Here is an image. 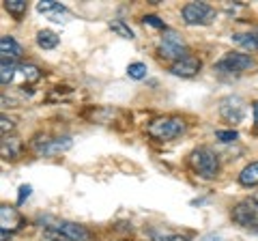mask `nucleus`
<instances>
[{"label": "nucleus", "mask_w": 258, "mask_h": 241, "mask_svg": "<svg viewBox=\"0 0 258 241\" xmlns=\"http://www.w3.org/2000/svg\"><path fill=\"white\" fill-rule=\"evenodd\" d=\"M159 54L164 56V58L181 61V58L187 56V45H185V41L176 33L168 30V33L161 37V41H159Z\"/></svg>", "instance_id": "nucleus-6"}, {"label": "nucleus", "mask_w": 258, "mask_h": 241, "mask_svg": "<svg viewBox=\"0 0 258 241\" xmlns=\"http://www.w3.org/2000/svg\"><path fill=\"white\" fill-rule=\"evenodd\" d=\"M254 118H256V125H258V101L254 103Z\"/></svg>", "instance_id": "nucleus-31"}, {"label": "nucleus", "mask_w": 258, "mask_h": 241, "mask_svg": "<svg viewBox=\"0 0 258 241\" xmlns=\"http://www.w3.org/2000/svg\"><path fill=\"white\" fill-rule=\"evenodd\" d=\"M54 228L58 232H62V235L67 239H71V241H88L91 239V232H88L84 226L76 224V222H58Z\"/></svg>", "instance_id": "nucleus-11"}, {"label": "nucleus", "mask_w": 258, "mask_h": 241, "mask_svg": "<svg viewBox=\"0 0 258 241\" xmlns=\"http://www.w3.org/2000/svg\"><path fill=\"white\" fill-rule=\"evenodd\" d=\"M144 24H149V26H153V28H166L164 22H161L157 15H147V18H144Z\"/></svg>", "instance_id": "nucleus-25"}, {"label": "nucleus", "mask_w": 258, "mask_h": 241, "mask_svg": "<svg viewBox=\"0 0 258 241\" xmlns=\"http://www.w3.org/2000/svg\"><path fill=\"white\" fill-rule=\"evenodd\" d=\"M237 136L239 134L235 130H220V132H215V138L220 140V142H235Z\"/></svg>", "instance_id": "nucleus-24"}, {"label": "nucleus", "mask_w": 258, "mask_h": 241, "mask_svg": "<svg viewBox=\"0 0 258 241\" xmlns=\"http://www.w3.org/2000/svg\"><path fill=\"white\" fill-rule=\"evenodd\" d=\"M0 226H3V230H7V232L24 226V220H22V215H20L18 209H13L9 205L0 207Z\"/></svg>", "instance_id": "nucleus-10"}, {"label": "nucleus", "mask_w": 258, "mask_h": 241, "mask_svg": "<svg viewBox=\"0 0 258 241\" xmlns=\"http://www.w3.org/2000/svg\"><path fill=\"white\" fill-rule=\"evenodd\" d=\"M198 71H200V61L191 54H187L181 61H174L170 65V74L179 76V78H194Z\"/></svg>", "instance_id": "nucleus-9"}, {"label": "nucleus", "mask_w": 258, "mask_h": 241, "mask_svg": "<svg viewBox=\"0 0 258 241\" xmlns=\"http://www.w3.org/2000/svg\"><path fill=\"white\" fill-rule=\"evenodd\" d=\"M254 200H256V203H258V194H256V198H254Z\"/></svg>", "instance_id": "nucleus-32"}, {"label": "nucleus", "mask_w": 258, "mask_h": 241, "mask_svg": "<svg viewBox=\"0 0 258 241\" xmlns=\"http://www.w3.org/2000/svg\"><path fill=\"white\" fill-rule=\"evenodd\" d=\"M15 74H18V65H15L13 61H3L0 63V82H3L5 86L9 82H13Z\"/></svg>", "instance_id": "nucleus-19"}, {"label": "nucleus", "mask_w": 258, "mask_h": 241, "mask_svg": "<svg viewBox=\"0 0 258 241\" xmlns=\"http://www.w3.org/2000/svg\"><path fill=\"white\" fill-rule=\"evenodd\" d=\"M239 183H241V186H245V188H254V186H258V162L247 164L243 170H241V174H239Z\"/></svg>", "instance_id": "nucleus-17"}, {"label": "nucleus", "mask_w": 258, "mask_h": 241, "mask_svg": "<svg viewBox=\"0 0 258 241\" xmlns=\"http://www.w3.org/2000/svg\"><path fill=\"white\" fill-rule=\"evenodd\" d=\"M203 241H222L220 237H215V235H209V237H205Z\"/></svg>", "instance_id": "nucleus-30"}, {"label": "nucleus", "mask_w": 258, "mask_h": 241, "mask_svg": "<svg viewBox=\"0 0 258 241\" xmlns=\"http://www.w3.org/2000/svg\"><path fill=\"white\" fill-rule=\"evenodd\" d=\"M58 41H60L58 35L52 33V30H39L37 33V45L43 47V50H54Z\"/></svg>", "instance_id": "nucleus-18"}, {"label": "nucleus", "mask_w": 258, "mask_h": 241, "mask_svg": "<svg viewBox=\"0 0 258 241\" xmlns=\"http://www.w3.org/2000/svg\"><path fill=\"white\" fill-rule=\"evenodd\" d=\"M71 138H67V136H62V138H43L35 142V153L37 155H43V157H52V155H58L62 153V151L71 149Z\"/></svg>", "instance_id": "nucleus-8"}, {"label": "nucleus", "mask_w": 258, "mask_h": 241, "mask_svg": "<svg viewBox=\"0 0 258 241\" xmlns=\"http://www.w3.org/2000/svg\"><path fill=\"white\" fill-rule=\"evenodd\" d=\"M0 239H3V241H9V239H11V232H7V230H3V235H0Z\"/></svg>", "instance_id": "nucleus-29"}, {"label": "nucleus", "mask_w": 258, "mask_h": 241, "mask_svg": "<svg viewBox=\"0 0 258 241\" xmlns=\"http://www.w3.org/2000/svg\"><path fill=\"white\" fill-rule=\"evenodd\" d=\"M127 76L134 80L147 78V65H144V63H132V65L127 67Z\"/></svg>", "instance_id": "nucleus-22"}, {"label": "nucleus", "mask_w": 258, "mask_h": 241, "mask_svg": "<svg viewBox=\"0 0 258 241\" xmlns=\"http://www.w3.org/2000/svg\"><path fill=\"white\" fill-rule=\"evenodd\" d=\"M0 54H3V61H18L22 56V45L15 41L13 37L5 35L3 39H0Z\"/></svg>", "instance_id": "nucleus-13"}, {"label": "nucleus", "mask_w": 258, "mask_h": 241, "mask_svg": "<svg viewBox=\"0 0 258 241\" xmlns=\"http://www.w3.org/2000/svg\"><path fill=\"white\" fill-rule=\"evenodd\" d=\"M157 241H189V235H166L159 237Z\"/></svg>", "instance_id": "nucleus-28"}, {"label": "nucleus", "mask_w": 258, "mask_h": 241, "mask_svg": "<svg viewBox=\"0 0 258 241\" xmlns=\"http://www.w3.org/2000/svg\"><path fill=\"white\" fill-rule=\"evenodd\" d=\"M189 166L194 172L200 174L203 179H215L220 172V157H217L211 149L200 147L189 155Z\"/></svg>", "instance_id": "nucleus-3"}, {"label": "nucleus", "mask_w": 258, "mask_h": 241, "mask_svg": "<svg viewBox=\"0 0 258 241\" xmlns=\"http://www.w3.org/2000/svg\"><path fill=\"white\" fill-rule=\"evenodd\" d=\"M13 127H15V125H13L11 118H7V116L0 118V132H3V136H7V132H11Z\"/></svg>", "instance_id": "nucleus-26"}, {"label": "nucleus", "mask_w": 258, "mask_h": 241, "mask_svg": "<svg viewBox=\"0 0 258 241\" xmlns=\"http://www.w3.org/2000/svg\"><path fill=\"white\" fill-rule=\"evenodd\" d=\"M232 41L241 45L243 50L258 52V30H252V33H237V35H232Z\"/></svg>", "instance_id": "nucleus-16"}, {"label": "nucleus", "mask_w": 258, "mask_h": 241, "mask_svg": "<svg viewBox=\"0 0 258 241\" xmlns=\"http://www.w3.org/2000/svg\"><path fill=\"white\" fill-rule=\"evenodd\" d=\"M110 30H112V33H116L118 37H123V39H134V30L129 28L123 20H114V22H110Z\"/></svg>", "instance_id": "nucleus-21"}, {"label": "nucleus", "mask_w": 258, "mask_h": 241, "mask_svg": "<svg viewBox=\"0 0 258 241\" xmlns=\"http://www.w3.org/2000/svg\"><path fill=\"white\" fill-rule=\"evenodd\" d=\"M15 78H18V84L20 86H24V84H35L37 80L41 78V71H39V67H35V65H20Z\"/></svg>", "instance_id": "nucleus-14"}, {"label": "nucleus", "mask_w": 258, "mask_h": 241, "mask_svg": "<svg viewBox=\"0 0 258 241\" xmlns=\"http://www.w3.org/2000/svg\"><path fill=\"white\" fill-rule=\"evenodd\" d=\"M41 241H71V239H67L62 232H58V230L52 226V228H45L43 230V239Z\"/></svg>", "instance_id": "nucleus-23"}, {"label": "nucleus", "mask_w": 258, "mask_h": 241, "mask_svg": "<svg viewBox=\"0 0 258 241\" xmlns=\"http://www.w3.org/2000/svg\"><path fill=\"white\" fill-rule=\"evenodd\" d=\"M0 153H3L5 159H18L22 153V142L18 138H9L5 136L3 142H0Z\"/></svg>", "instance_id": "nucleus-15"}, {"label": "nucleus", "mask_w": 258, "mask_h": 241, "mask_svg": "<svg viewBox=\"0 0 258 241\" xmlns=\"http://www.w3.org/2000/svg\"><path fill=\"white\" fill-rule=\"evenodd\" d=\"M37 11L47 15L52 22H62L60 18L67 13V9H64L60 3H56V0H39V3H37Z\"/></svg>", "instance_id": "nucleus-12"}, {"label": "nucleus", "mask_w": 258, "mask_h": 241, "mask_svg": "<svg viewBox=\"0 0 258 241\" xmlns=\"http://www.w3.org/2000/svg\"><path fill=\"white\" fill-rule=\"evenodd\" d=\"M256 61L252 58V56L247 54H239V52H230L226 54L224 58H220L215 63V71L222 76H243V74H252V71L256 69Z\"/></svg>", "instance_id": "nucleus-2"}, {"label": "nucleus", "mask_w": 258, "mask_h": 241, "mask_svg": "<svg viewBox=\"0 0 258 241\" xmlns=\"http://www.w3.org/2000/svg\"><path fill=\"white\" fill-rule=\"evenodd\" d=\"M232 222L243 228H258V203L254 198H245L232 207Z\"/></svg>", "instance_id": "nucleus-5"}, {"label": "nucleus", "mask_w": 258, "mask_h": 241, "mask_svg": "<svg viewBox=\"0 0 258 241\" xmlns=\"http://www.w3.org/2000/svg\"><path fill=\"white\" fill-rule=\"evenodd\" d=\"M220 114H222L224 120H228V123H241V120H243V114H245V103H243V99L237 97V95L222 99V103H220Z\"/></svg>", "instance_id": "nucleus-7"}, {"label": "nucleus", "mask_w": 258, "mask_h": 241, "mask_svg": "<svg viewBox=\"0 0 258 241\" xmlns=\"http://www.w3.org/2000/svg\"><path fill=\"white\" fill-rule=\"evenodd\" d=\"M183 20L189 26H207L215 20V9L207 3H187L183 7Z\"/></svg>", "instance_id": "nucleus-4"}, {"label": "nucleus", "mask_w": 258, "mask_h": 241, "mask_svg": "<svg viewBox=\"0 0 258 241\" xmlns=\"http://www.w3.org/2000/svg\"><path fill=\"white\" fill-rule=\"evenodd\" d=\"M185 132V120L179 116H164L155 118L147 125V134L157 142H170Z\"/></svg>", "instance_id": "nucleus-1"}, {"label": "nucleus", "mask_w": 258, "mask_h": 241, "mask_svg": "<svg viewBox=\"0 0 258 241\" xmlns=\"http://www.w3.org/2000/svg\"><path fill=\"white\" fill-rule=\"evenodd\" d=\"M5 9L9 11V15H13L15 20H22V15L28 9V3L26 0H5Z\"/></svg>", "instance_id": "nucleus-20"}, {"label": "nucleus", "mask_w": 258, "mask_h": 241, "mask_svg": "<svg viewBox=\"0 0 258 241\" xmlns=\"http://www.w3.org/2000/svg\"><path fill=\"white\" fill-rule=\"evenodd\" d=\"M30 192H32V188H30V186H22V188H20V196H18V203H20V205H22L24 200H26V198L30 196Z\"/></svg>", "instance_id": "nucleus-27"}]
</instances>
